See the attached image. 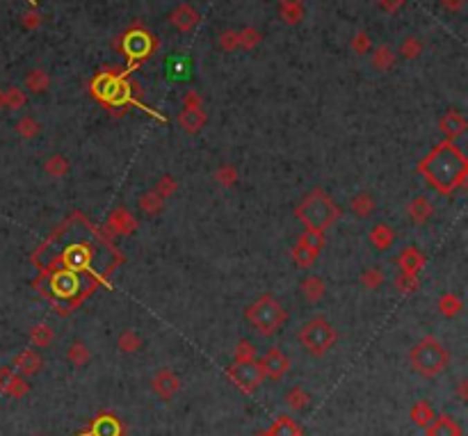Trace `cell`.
Returning a JSON list of instances; mask_svg holds the SVG:
<instances>
[{
  "instance_id": "obj_1",
  "label": "cell",
  "mask_w": 468,
  "mask_h": 436,
  "mask_svg": "<svg viewBox=\"0 0 468 436\" xmlns=\"http://www.w3.org/2000/svg\"><path fill=\"white\" fill-rule=\"evenodd\" d=\"M420 172H423L427 179L432 181V185L439 188L441 192H450V190L466 185L468 163L464 153L452 142L446 140L420 163Z\"/></svg>"
},
{
  "instance_id": "obj_2",
  "label": "cell",
  "mask_w": 468,
  "mask_h": 436,
  "mask_svg": "<svg viewBox=\"0 0 468 436\" xmlns=\"http://www.w3.org/2000/svg\"><path fill=\"white\" fill-rule=\"evenodd\" d=\"M295 215L306 226V231L325 233L329 226H334L336 221L341 219L343 210L325 190H313V192L306 194L302 199V203L295 208Z\"/></svg>"
},
{
  "instance_id": "obj_3",
  "label": "cell",
  "mask_w": 468,
  "mask_h": 436,
  "mask_svg": "<svg viewBox=\"0 0 468 436\" xmlns=\"http://www.w3.org/2000/svg\"><path fill=\"white\" fill-rule=\"evenodd\" d=\"M409 363H411L413 372H418L420 377L434 379L448 368L450 354H448V349L443 347L441 340H436L434 336H425V338H420L416 345L411 347Z\"/></svg>"
},
{
  "instance_id": "obj_4",
  "label": "cell",
  "mask_w": 468,
  "mask_h": 436,
  "mask_svg": "<svg viewBox=\"0 0 468 436\" xmlns=\"http://www.w3.org/2000/svg\"><path fill=\"white\" fill-rule=\"evenodd\" d=\"M244 318H247V323L254 327L260 336H274L283 325L288 323L286 309H283L272 295L258 297L254 304L247 306Z\"/></svg>"
},
{
  "instance_id": "obj_5",
  "label": "cell",
  "mask_w": 468,
  "mask_h": 436,
  "mask_svg": "<svg viewBox=\"0 0 468 436\" xmlns=\"http://www.w3.org/2000/svg\"><path fill=\"white\" fill-rule=\"evenodd\" d=\"M297 340L311 356H322L334 347L336 343V329L329 325L325 318H311L304 323L297 331Z\"/></svg>"
},
{
  "instance_id": "obj_6",
  "label": "cell",
  "mask_w": 468,
  "mask_h": 436,
  "mask_svg": "<svg viewBox=\"0 0 468 436\" xmlns=\"http://www.w3.org/2000/svg\"><path fill=\"white\" fill-rule=\"evenodd\" d=\"M226 377L244 393H254L256 388L263 386L265 374L263 368L258 365V361H233L231 368L226 370Z\"/></svg>"
},
{
  "instance_id": "obj_7",
  "label": "cell",
  "mask_w": 468,
  "mask_h": 436,
  "mask_svg": "<svg viewBox=\"0 0 468 436\" xmlns=\"http://www.w3.org/2000/svg\"><path fill=\"white\" fill-rule=\"evenodd\" d=\"M151 388H153V393L160 397V400L170 402L181 391V377L176 372H172L170 368H163V370H158L156 374H153Z\"/></svg>"
},
{
  "instance_id": "obj_8",
  "label": "cell",
  "mask_w": 468,
  "mask_h": 436,
  "mask_svg": "<svg viewBox=\"0 0 468 436\" xmlns=\"http://www.w3.org/2000/svg\"><path fill=\"white\" fill-rule=\"evenodd\" d=\"M256 361H258L260 368H263L265 379L267 377H270V379H281L283 374L288 372V368H290V358L283 354L281 349H277V347L267 349L263 356L256 358Z\"/></svg>"
},
{
  "instance_id": "obj_9",
  "label": "cell",
  "mask_w": 468,
  "mask_h": 436,
  "mask_svg": "<svg viewBox=\"0 0 468 436\" xmlns=\"http://www.w3.org/2000/svg\"><path fill=\"white\" fill-rule=\"evenodd\" d=\"M30 391V384L21 374H14L10 368H0V393L10 395V397H23Z\"/></svg>"
},
{
  "instance_id": "obj_10",
  "label": "cell",
  "mask_w": 468,
  "mask_h": 436,
  "mask_svg": "<svg viewBox=\"0 0 468 436\" xmlns=\"http://www.w3.org/2000/svg\"><path fill=\"white\" fill-rule=\"evenodd\" d=\"M199 12L192 5H179L176 10H172L170 14V23L179 30V33H190L199 26Z\"/></svg>"
},
{
  "instance_id": "obj_11",
  "label": "cell",
  "mask_w": 468,
  "mask_h": 436,
  "mask_svg": "<svg viewBox=\"0 0 468 436\" xmlns=\"http://www.w3.org/2000/svg\"><path fill=\"white\" fill-rule=\"evenodd\" d=\"M439 128H441V133L446 135V140L452 142V140H455V137H459V135H464V133H466L468 121H466V117H464V114L459 112V110H448V112L441 117Z\"/></svg>"
},
{
  "instance_id": "obj_12",
  "label": "cell",
  "mask_w": 468,
  "mask_h": 436,
  "mask_svg": "<svg viewBox=\"0 0 468 436\" xmlns=\"http://www.w3.org/2000/svg\"><path fill=\"white\" fill-rule=\"evenodd\" d=\"M44 365V358L37 349H23L19 352L17 356H14V368H17L21 374H26V377H33V374H37L42 370Z\"/></svg>"
},
{
  "instance_id": "obj_13",
  "label": "cell",
  "mask_w": 468,
  "mask_h": 436,
  "mask_svg": "<svg viewBox=\"0 0 468 436\" xmlns=\"http://www.w3.org/2000/svg\"><path fill=\"white\" fill-rule=\"evenodd\" d=\"M406 215H409L413 224H418V226L427 224L434 215V206L427 197H416V199H411L409 206H406Z\"/></svg>"
},
{
  "instance_id": "obj_14",
  "label": "cell",
  "mask_w": 468,
  "mask_h": 436,
  "mask_svg": "<svg viewBox=\"0 0 468 436\" xmlns=\"http://www.w3.org/2000/svg\"><path fill=\"white\" fill-rule=\"evenodd\" d=\"M397 265L406 274H418L425 265V256L418 247H404L397 256Z\"/></svg>"
},
{
  "instance_id": "obj_15",
  "label": "cell",
  "mask_w": 468,
  "mask_h": 436,
  "mask_svg": "<svg viewBox=\"0 0 468 436\" xmlns=\"http://www.w3.org/2000/svg\"><path fill=\"white\" fill-rule=\"evenodd\" d=\"M427 436H464L462 425L457 423L452 416H436L432 425L425 427Z\"/></svg>"
},
{
  "instance_id": "obj_16",
  "label": "cell",
  "mask_w": 468,
  "mask_h": 436,
  "mask_svg": "<svg viewBox=\"0 0 468 436\" xmlns=\"http://www.w3.org/2000/svg\"><path fill=\"white\" fill-rule=\"evenodd\" d=\"M135 226H137L135 217L130 215L128 210H124V208L114 210L112 215H110V219H107V228H110L114 235H128V233H133Z\"/></svg>"
},
{
  "instance_id": "obj_17",
  "label": "cell",
  "mask_w": 468,
  "mask_h": 436,
  "mask_svg": "<svg viewBox=\"0 0 468 436\" xmlns=\"http://www.w3.org/2000/svg\"><path fill=\"white\" fill-rule=\"evenodd\" d=\"M375 210H377V199L370 192H359L354 199H352V212L359 217V219H368L375 215Z\"/></svg>"
},
{
  "instance_id": "obj_18",
  "label": "cell",
  "mask_w": 468,
  "mask_h": 436,
  "mask_svg": "<svg viewBox=\"0 0 468 436\" xmlns=\"http://www.w3.org/2000/svg\"><path fill=\"white\" fill-rule=\"evenodd\" d=\"M206 121L208 119H206V112L201 108H195V110L183 108L179 114V124L183 126V131H188V133H199L206 126Z\"/></svg>"
},
{
  "instance_id": "obj_19",
  "label": "cell",
  "mask_w": 468,
  "mask_h": 436,
  "mask_svg": "<svg viewBox=\"0 0 468 436\" xmlns=\"http://www.w3.org/2000/svg\"><path fill=\"white\" fill-rule=\"evenodd\" d=\"M370 242H372V247H375V249L386 251V249L393 247V242H395V231H393V228H390L388 224H375V226H372V231H370Z\"/></svg>"
},
{
  "instance_id": "obj_20",
  "label": "cell",
  "mask_w": 468,
  "mask_h": 436,
  "mask_svg": "<svg viewBox=\"0 0 468 436\" xmlns=\"http://www.w3.org/2000/svg\"><path fill=\"white\" fill-rule=\"evenodd\" d=\"M299 290H302V295L309 300L311 304H316V302H320L322 297H325V293H327V286H325V281H322L320 277H306L302 284H299Z\"/></svg>"
},
{
  "instance_id": "obj_21",
  "label": "cell",
  "mask_w": 468,
  "mask_h": 436,
  "mask_svg": "<svg viewBox=\"0 0 468 436\" xmlns=\"http://www.w3.org/2000/svg\"><path fill=\"white\" fill-rule=\"evenodd\" d=\"M409 416H411V420H413V425L420 427V430H425V427H429V425H432V420L436 418L434 409H432V404H429L427 400H420V402L413 404L411 411H409Z\"/></svg>"
},
{
  "instance_id": "obj_22",
  "label": "cell",
  "mask_w": 468,
  "mask_h": 436,
  "mask_svg": "<svg viewBox=\"0 0 468 436\" xmlns=\"http://www.w3.org/2000/svg\"><path fill=\"white\" fill-rule=\"evenodd\" d=\"M51 87V75L44 71V69H33V71L26 73V89L33 91V94H44L46 89Z\"/></svg>"
},
{
  "instance_id": "obj_23",
  "label": "cell",
  "mask_w": 468,
  "mask_h": 436,
  "mask_svg": "<svg viewBox=\"0 0 468 436\" xmlns=\"http://www.w3.org/2000/svg\"><path fill=\"white\" fill-rule=\"evenodd\" d=\"M267 436H302V427L290 416H281L277 423L267 430Z\"/></svg>"
},
{
  "instance_id": "obj_24",
  "label": "cell",
  "mask_w": 468,
  "mask_h": 436,
  "mask_svg": "<svg viewBox=\"0 0 468 436\" xmlns=\"http://www.w3.org/2000/svg\"><path fill=\"white\" fill-rule=\"evenodd\" d=\"M53 340H55V331H53L48 325L39 323L30 327V343H33L35 347H48Z\"/></svg>"
},
{
  "instance_id": "obj_25",
  "label": "cell",
  "mask_w": 468,
  "mask_h": 436,
  "mask_svg": "<svg viewBox=\"0 0 468 436\" xmlns=\"http://www.w3.org/2000/svg\"><path fill=\"white\" fill-rule=\"evenodd\" d=\"M370 62L377 71H388V69L395 64V51L390 48V46H379V48L372 53Z\"/></svg>"
},
{
  "instance_id": "obj_26",
  "label": "cell",
  "mask_w": 468,
  "mask_h": 436,
  "mask_svg": "<svg viewBox=\"0 0 468 436\" xmlns=\"http://www.w3.org/2000/svg\"><path fill=\"white\" fill-rule=\"evenodd\" d=\"M163 206H165V199L160 197L156 190H149V192H144L140 197V208L144 215H151V217L158 215V212L163 210Z\"/></svg>"
},
{
  "instance_id": "obj_27",
  "label": "cell",
  "mask_w": 468,
  "mask_h": 436,
  "mask_svg": "<svg viewBox=\"0 0 468 436\" xmlns=\"http://www.w3.org/2000/svg\"><path fill=\"white\" fill-rule=\"evenodd\" d=\"M117 347L119 352H126V354H133L142 347V336L135 331V329H126V331L119 334L117 338Z\"/></svg>"
},
{
  "instance_id": "obj_28",
  "label": "cell",
  "mask_w": 468,
  "mask_h": 436,
  "mask_svg": "<svg viewBox=\"0 0 468 436\" xmlns=\"http://www.w3.org/2000/svg\"><path fill=\"white\" fill-rule=\"evenodd\" d=\"M44 172L48 176H53V179H62V176L69 174V160L64 156H60V153H55V156L46 158Z\"/></svg>"
},
{
  "instance_id": "obj_29",
  "label": "cell",
  "mask_w": 468,
  "mask_h": 436,
  "mask_svg": "<svg viewBox=\"0 0 468 436\" xmlns=\"http://www.w3.org/2000/svg\"><path fill=\"white\" fill-rule=\"evenodd\" d=\"M89 347L85 345V343H80V340H75L71 347H69V352H66V358H69V363L71 365H75V368H82V365H87V361H89Z\"/></svg>"
},
{
  "instance_id": "obj_30",
  "label": "cell",
  "mask_w": 468,
  "mask_h": 436,
  "mask_svg": "<svg viewBox=\"0 0 468 436\" xmlns=\"http://www.w3.org/2000/svg\"><path fill=\"white\" fill-rule=\"evenodd\" d=\"M286 402H288V407L293 409V411H304L306 407H309L311 395L306 393L302 386H293L288 391V395H286Z\"/></svg>"
},
{
  "instance_id": "obj_31",
  "label": "cell",
  "mask_w": 468,
  "mask_h": 436,
  "mask_svg": "<svg viewBox=\"0 0 468 436\" xmlns=\"http://www.w3.org/2000/svg\"><path fill=\"white\" fill-rule=\"evenodd\" d=\"M439 311L443 313L446 318H455V316H459V313L464 311V304H462V300H459L457 295H452V293H446L439 300Z\"/></svg>"
},
{
  "instance_id": "obj_32",
  "label": "cell",
  "mask_w": 468,
  "mask_h": 436,
  "mask_svg": "<svg viewBox=\"0 0 468 436\" xmlns=\"http://www.w3.org/2000/svg\"><path fill=\"white\" fill-rule=\"evenodd\" d=\"M17 133L23 137V140H35V137L42 133V126H39V121L33 117H21L17 121Z\"/></svg>"
},
{
  "instance_id": "obj_33",
  "label": "cell",
  "mask_w": 468,
  "mask_h": 436,
  "mask_svg": "<svg viewBox=\"0 0 468 436\" xmlns=\"http://www.w3.org/2000/svg\"><path fill=\"white\" fill-rule=\"evenodd\" d=\"M293 258H295V263L299 267H311L313 263L318 261V254L313 249L306 247V244H302V242L297 240V244L293 247Z\"/></svg>"
},
{
  "instance_id": "obj_34",
  "label": "cell",
  "mask_w": 468,
  "mask_h": 436,
  "mask_svg": "<svg viewBox=\"0 0 468 436\" xmlns=\"http://www.w3.org/2000/svg\"><path fill=\"white\" fill-rule=\"evenodd\" d=\"M400 55L406 57V60H416L423 55V42L418 39V37H406V39L402 42L400 46Z\"/></svg>"
},
{
  "instance_id": "obj_35",
  "label": "cell",
  "mask_w": 468,
  "mask_h": 436,
  "mask_svg": "<svg viewBox=\"0 0 468 436\" xmlns=\"http://www.w3.org/2000/svg\"><path fill=\"white\" fill-rule=\"evenodd\" d=\"M279 17L286 26H297L304 19V5H283L279 10Z\"/></svg>"
},
{
  "instance_id": "obj_36",
  "label": "cell",
  "mask_w": 468,
  "mask_h": 436,
  "mask_svg": "<svg viewBox=\"0 0 468 436\" xmlns=\"http://www.w3.org/2000/svg\"><path fill=\"white\" fill-rule=\"evenodd\" d=\"M260 39H263V35H260L256 28H244L237 33V42H240V48H244V51L256 48V46L260 44Z\"/></svg>"
},
{
  "instance_id": "obj_37",
  "label": "cell",
  "mask_w": 468,
  "mask_h": 436,
  "mask_svg": "<svg viewBox=\"0 0 468 436\" xmlns=\"http://www.w3.org/2000/svg\"><path fill=\"white\" fill-rule=\"evenodd\" d=\"M26 105V91L19 87L5 89V110H21Z\"/></svg>"
},
{
  "instance_id": "obj_38",
  "label": "cell",
  "mask_w": 468,
  "mask_h": 436,
  "mask_svg": "<svg viewBox=\"0 0 468 436\" xmlns=\"http://www.w3.org/2000/svg\"><path fill=\"white\" fill-rule=\"evenodd\" d=\"M215 181H217L222 188H231L237 183V170L233 165H222L219 170L215 172Z\"/></svg>"
},
{
  "instance_id": "obj_39",
  "label": "cell",
  "mask_w": 468,
  "mask_h": 436,
  "mask_svg": "<svg viewBox=\"0 0 468 436\" xmlns=\"http://www.w3.org/2000/svg\"><path fill=\"white\" fill-rule=\"evenodd\" d=\"M395 286H397V290H400V293H404V295L416 293L418 286H420L418 274H406V272H402L400 277L395 279Z\"/></svg>"
},
{
  "instance_id": "obj_40",
  "label": "cell",
  "mask_w": 468,
  "mask_h": 436,
  "mask_svg": "<svg viewBox=\"0 0 468 436\" xmlns=\"http://www.w3.org/2000/svg\"><path fill=\"white\" fill-rule=\"evenodd\" d=\"M94 436H119V425L114 418H98L94 423Z\"/></svg>"
},
{
  "instance_id": "obj_41",
  "label": "cell",
  "mask_w": 468,
  "mask_h": 436,
  "mask_svg": "<svg viewBox=\"0 0 468 436\" xmlns=\"http://www.w3.org/2000/svg\"><path fill=\"white\" fill-rule=\"evenodd\" d=\"M361 284L363 288L368 290H377L384 286V272L379 270V267H370V270H366L361 274Z\"/></svg>"
},
{
  "instance_id": "obj_42",
  "label": "cell",
  "mask_w": 468,
  "mask_h": 436,
  "mask_svg": "<svg viewBox=\"0 0 468 436\" xmlns=\"http://www.w3.org/2000/svg\"><path fill=\"white\" fill-rule=\"evenodd\" d=\"M156 192L163 197V199H167V197H172V194H176V190H179V183H176V179L174 176H170V174H165V176H160L158 179V183H156Z\"/></svg>"
},
{
  "instance_id": "obj_43",
  "label": "cell",
  "mask_w": 468,
  "mask_h": 436,
  "mask_svg": "<svg viewBox=\"0 0 468 436\" xmlns=\"http://www.w3.org/2000/svg\"><path fill=\"white\" fill-rule=\"evenodd\" d=\"M299 242L306 244L309 249H313L316 254H320L322 247H325V233H318V231H304L299 235Z\"/></svg>"
},
{
  "instance_id": "obj_44",
  "label": "cell",
  "mask_w": 468,
  "mask_h": 436,
  "mask_svg": "<svg viewBox=\"0 0 468 436\" xmlns=\"http://www.w3.org/2000/svg\"><path fill=\"white\" fill-rule=\"evenodd\" d=\"M233 358H235V361H254V358H256V347H254V343H249V340H237L235 352H233Z\"/></svg>"
},
{
  "instance_id": "obj_45",
  "label": "cell",
  "mask_w": 468,
  "mask_h": 436,
  "mask_svg": "<svg viewBox=\"0 0 468 436\" xmlns=\"http://www.w3.org/2000/svg\"><path fill=\"white\" fill-rule=\"evenodd\" d=\"M87 251H85V247H71L66 251V263L71 265V267H75V270H80V267H85L87 265Z\"/></svg>"
},
{
  "instance_id": "obj_46",
  "label": "cell",
  "mask_w": 468,
  "mask_h": 436,
  "mask_svg": "<svg viewBox=\"0 0 468 436\" xmlns=\"http://www.w3.org/2000/svg\"><path fill=\"white\" fill-rule=\"evenodd\" d=\"M370 37L368 33H357L352 37V51H354V55H366L368 51H370Z\"/></svg>"
},
{
  "instance_id": "obj_47",
  "label": "cell",
  "mask_w": 468,
  "mask_h": 436,
  "mask_svg": "<svg viewBox=\"0 0 468 436\" xmlns=\"http://www.w3.org/2000/svg\"><path fill=\"white\" fill-rule=\"evenodd\" d=\"M219 46H222V51H226V53L240 48V42H237V30H224V33L219 35Z\"/></svg>"
},
{
  "instance_id": "obj_48",
  "label": "cell",
  "mask_w": 468,
  "mask_h": 436,
  "mask_svg": "<svg viewBox=\"0 0 468 436\" xmlns=\"http://www.w3.org/2000/svg\"><path fill=\"white\" fill-rule=\"evenodd\" d=\"M183 108H186V110L201 108V96H199L197 91H188V94L183 96Z\"/></svg>"
},
{
  "instance_id": "obj_49",
  "label": "cell",
  "mask_w": 468,
  "mask_h": 436,
  "mask_svg": "<svg viewBox=\"0 0 468 436\" xmlns=\"http://www.w3.org/2000/svg\"><path fill=\"white\" fill-rule=\"evenodd\" d=\"M39 26H42V17L37 12H26V14H23V28L35 30V28H39Z\"/></svg>"
},
{
  "instance_id": "obj_50",
  "label": "cell",
  "mask_w": 468,
  "mask_h": 436,
  "mask_svg": "<svg viewBox=\"0 0 468 436\" xmlns=\"http://www.w3.org/2000/svg\"><path fill=\"white\" fill-rule=\"evenodd\" d=\"M377 3H379V7H381L384 12L393 14V12H397V10H402L406 0H377Z\"/></svg>"
},
{
  "instance_id": "obj_51",
  "label": "cell",
  "mask_w": 468,
  "mask_h": 436,
  "mask_svg": "<svg viewBox=\"0 0 468 436\" xmlns=\"http://www.w3.org/2000/svg\"><path fill=\"white\" fill-rule=\"evenodd\" d=\"M464 5H466V0H441V7L446 12H450V14H457V12H462L464 10Z\"/></svg>"
},
{
  "instance_id": "obj_52",
  "label": "cell",
  "mask_w": 468,
  "mask_h": 436,
  "mask_svg": "<svg viewBox=\"0 0 468 436\" xmlns=\"http://www.w3.org/2000/svg\"><path fill=\"white\" fill-rule=\"evenodd\" d=\"M279 5H304V0H279Z\"/></svg>"
},
{
  "instance_id": "obj_53",
  "label": "cell",
  "mask_w": 468,
  "mask_h": 436,
  "mask_svg": "<svg viewBox=\"0 0 468 436\" xmlns=\"http://www.w3.org/2000/svg\"><path fill=\"white\" fill-rule=\"evenodd\" d=\"M459 397L466 400V381H459Z\"/></svg>"
},
{
  "instance_id": "obj_54",
  "label": "cell",
  "mask_w": 468,
  "mask_h": 436,
  "mask_svg": "<svg viewBox=\"0 0 468 436\" xmlns=\"http://www.w3.org/2000/svg\"><path fill=\"white\" fill-rule=\"evenodd\" d=\"M5 110V89H0V112Z\"/></svg>"
},
{
  "instance_id": "obj_55",
  "label": "cell",
  "mask_w": 468,
  "mask_h": 436,
  "mask_svg": "<svg viewBox=\"0 0 468 436\" xmlns=\"http://www.w3.org/2000/svg\"><path fill=\"white\" fill-rule=\"evenodd\" d=\"M30 436H44V434H30Z\"/></svg>"
},
{
  "instance_id": "obj_56",
  "label": "cell",
  "mask_w": 468,
  "mask_h": 436,
  "mask_svg": "<svg viewBox=\"0 0 468 436\" xmlns=\"http://www.w3.org/2000/svg\"><path fill=\"white\" fill-rule=\"evenodd\" d=\"M260 436H267V432H265V434H260Z\"/></svg>"
}]
</instances>
